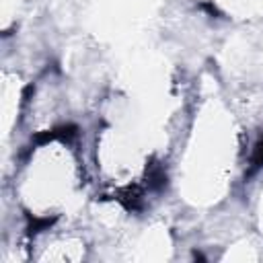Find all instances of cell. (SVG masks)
<instances>
[{
    "label": "cell",
    "mask_w": 263,
    "mask_h": 263,
    "mask_svg": "<svg viewBox=\"0 0 263 263\" xmlns=\"http://www.w3.org/2000/svg\"><path fill=\"white\" fill-rule=\"evenodd\" d=\"M249 164H251V166H249V173H247L249 177H251V175H255V173L263 166V138L253 146V154H251Z\"/></svg>",
    "instance_id": "obj_1"
}]
</instances>
